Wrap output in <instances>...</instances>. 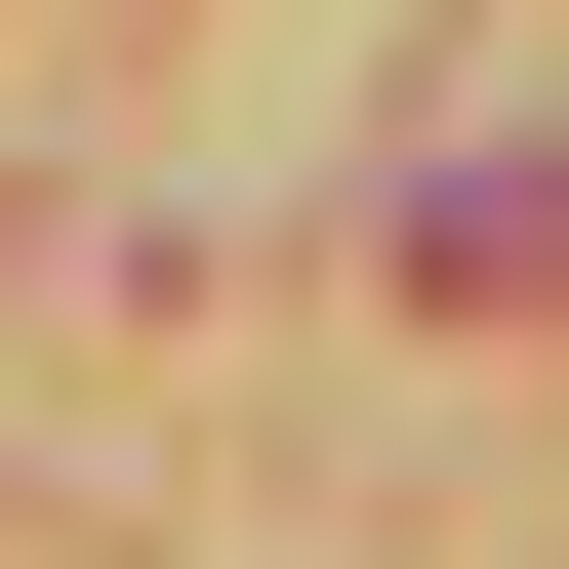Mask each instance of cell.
Returning a JSON list of instances; mask_svg holds the SVG:
<instances>
[{
    "label": "cell",
    "instance_id": "cell-1",
    "mask_svg": "<svg viewBox=\"0 0 569 569\" xmlns=\"http://www.w3.org/2000/svg\"><path fill=\"white\" fill-rule=\"evenodd\" d=\"M407 284H569V122H488V163L407 203Z\"/></svg>",
    "mask_w": 569,
    "mask_h": 569
}]
</instances>
